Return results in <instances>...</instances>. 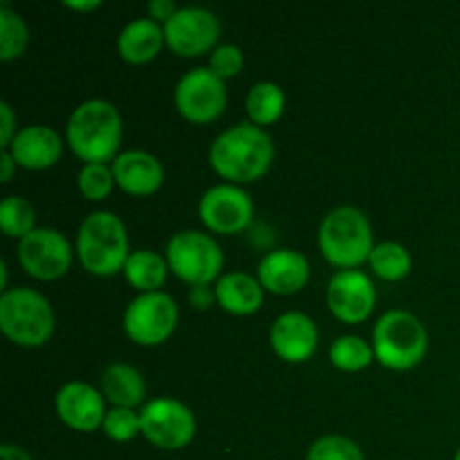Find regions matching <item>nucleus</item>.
Here are the masks:
<instances>
[{"label": "nucleus", "instance_id": "nucleus-24", "mask_svg": "<svg viewBox=\"0 0 460 460\" xmlns=\"http://www.w3.org/2000/svg\"><path fill=\"white\" fill-rule=\"evenodd\" d=\"M245 111L256 126H270L286 111V93L272 81H261L247 93Z\"/></svg>", "mask_w": 460, "mask_h": 460}, {"label": "nucleus", "instance_id": "nucleus-1", "mask_svg": "<svg viewBox=\"0 0 460 460\" xmlns=\"http://www.w3.org/2000/svg\"><path fill=\"white\" fill-rule=\"evenodd\" d=\"M272 160V137L252 124H238L225 130L209 148L211 169L232 184H247L263 178Z\"/></svg>", "mask_w": 460, "mask_h": 460}, {"label": "nucleus", "instance_id": "nucleus-23", "mask_svg": "<svg viewBox=\"0 0 460 460\" xmlns=\"http://www.w3.org/2000/svg\"><path fill=\"white\" fill-rule=\"evenodd\" d=\"M126 281L139 290L142 295L148 292H160V288L164 286L166 274H169V263L166 259H162L157 252L151 250H139L130 252L128 261L124 265Z\"/></svg>", "mask_w": 460, "mask_h": 460}, {"label": "nucleus", "instance_id": "nucleus-22", "mask_svg": "<svg viewBox=\"0 0 460 460\" xmlns=\"http://www.w3.org/2000/svg\"><path fill=\"white\" fill-rule=\"evenodd\" d=\"M102 394L108 402L119 409H133L144 402L146 382L130 364H111L102 376Z\"/></svg>", "mask_w": 460, "mask_h": 460}, {"label": "nucleus", "instance_id": "nucleus-39", "mask_svg": "<svg viewBox=\"0 0 460 460\" xmlns=\"http://www.w3.org/2000/svg\"><path fill=\"white\" fill-rule=\"evenodd\" d=\"M0 274H3V290L7 292V265L0 263Z\"/></svg>", "mask_w": 460, "mask_h": 460}, {"label": "nucleus", "instance_id": "nucleus-25", "mask_svg": "<svg viewBox=\"0 0 460 460\" xmlns=\"http://www.w3.org/2000/svg\"><path fill=\"white\" fill-rule=\"evenodd\" d=\"M27 43H30V31L25 21L7 3H0V61H16L18 57H22Z\"/></svg>", "mask_w": 460, "mask_h": 460}, {"label": "nucleus", "instance_id": "nucleus-38", "mask_svg": "<svg viewBox=\"0 0 460 460\" xmlns=\"http://www.w3.org/2000/svg\"><path fill=\"white\" fill-rule=\"evenodd\" d=\"M63 4L75 12H93V9L102 7V0H66Z\"/></svg>", "mask_w": 460, "mask_h": 460}, {"label": "nucleus", "instance_id": "nucleus-34", "mask_svg": "<svg viewBox=\"0 0 460 460\" xmlns=\"http://www.w3.org/2000/svg\"><path fill=\"white\" fill-rule=\"evenodd\" d=\"M146 9L151 21L164 22V25L175 16V13H178V7H175L173 0H151Z\"/></svg>", "mask_w": 460, "mask_h": 460}, {"label": "nucleus", "instance_id": "nucleus-17", "mask_svg": "<svg viewBox=\"0 0 460 460\" xmlns=\"http://www.w3.org/2000/svg\"><path fill=\"white\" fill-rule=\"evenodd\" d=\"M310 279V263L296 250H274L261 261L259 283L274 295H295Z\"/></svg>", "mask_w": 460, "mask_h": 460}, {"label": "nucleus", "instance_id": "nucleus-37", "mask_svg": "<svg viewBox=\"0 0 460 460\" xmlns=\"http://www.w3.org/2000/svg\"><path fill=\"white\" fill-rule=\"evenodd\" d=\"M0 460H31L25 449L16 447V445H3L0 447Z\"/></svg>", "mask_w": 460, "mask_h": 460}, {"label": "nucleus", "instance_id": "nucleus-10", "mask_svg": "<svg viewBox=\"0 0 460 460\" xmlns=\"http://www.w3.org/2000/svg\"><path fill=\"white\" fill-rule=\"evenodd\" d=\"M142 434L160 449H182L196 436V416L187 404L173 398H157L144 404Z\"/></svg>", "mask_w": 460, "mask_h": 460}, {"label": "nucleus", "instance_id": "nucleus-36", "mask_svg": "<svg viewBox=\"0 0 460 460\" xmlns=\"http://www.w3.org/2000/svg\"><path fill=\"white\" fill-rule=\"evenodd\" d=\"M16 166L18 164H16V160L12 157V153L3 151V155H0V169H3V173H0V182H9Z\"/></svg>", "mask_w": 460, "mask_h": 460}, {"label": "nucleus", "instance_id": "nucleus-9", "mask_svg": "<svg viewBox=\"0 0 460 460\" xmlns=\"http://www.w3.org/2000/svg\"><path fill=\"white\" fill-rule=\"evenodd\" d=\"M173 102L184 119L193 124H209L223 115L227 106V88L209 67H196L178 81Z\"/></svg>", "mask_w": 460, "mask_h": 460}, {"label": "nucleus", "instance_id": "nucleus-28", "mask_svg": "<svg viewBox=\"0 0 460 460\" xmlns=\"http://www.w3.org/2000/svg\"><path fill=\"white\" fill-rule=\"evenodd\" d=\"M36 211L25 198L9 196L0 205V229L9 238H25L34 232Z\"/></svg>", "mask_w": 460, "mask_h": 460}, {"label": "nucleus", "instance_id": "nucleus-32", "mask_svg": "<svg viewBox=\"0 0 460 460\" xmlns=\"http://www.w3.org/2000/svg\"><path fill=\"white\" fill-rule=\"evenodd\" d=\"M243 49L238 45H218L211 52L209 70L214 72L218 79H232L243 70Z\"/></svg>", "mask_w": 460, "mask_h": 460}, {"label": "nucleus", "instance_id": "nucleus-14", "mask_svg": "<svg viewBox=\"0 0 460 460\" xmlns=\"http://www.w3.org/2000/svg\"><path fill=\"white\" fill-rule=\"evenodd\" d=\"M376 286L359 270H340L328 283L326 301L331 313L344 323H359L376 308Z\"/></svg>", "mask_w": 460, "mask_h": 460}, {"label": "nucleus", "instance_id": "nucleus-16", "mask_svg": "<svg viewBox=\"0 0 460 460\" xmlns=\"http://www.w3.org/2000/svg\"><path fill=\"white\" fill-rule=\"evenodd\" d=\"M103 394L85 382H67L57 394V413L70 429L94 431L106 420Z\"/></svg>", "mask_w": 460, "mask_h": 460}, {"label": "nucleus", "instance_id": "nucleus-20", "mask_svg": "<svg viewBox=\"0 0 460 460\" xmlns=\"http://www.w3.org/2000/svg\"><path fill=\"white\" fill-rule=\"evenodd\" d=\"M216 301L225 313L236 317L254 314L263 305V286L245 272H229L216 283Z\"/></svg>", "mask_w": 460, "mask_h": 460}, {"label": "nucleus", "instance_id": "nucleus-40", "mask_svg": "<svg viewBox=\"0 0 460 460\" xmlns=\"http://www.w3.org/2000/svg\"><path fill=\"white\" fill-rule=\"evenodd\" d=\"M454 460H460V449L456 452V456H454Z\"/></svg>", "mask_w": 460, "mask_h": 460}, {"label": "nucleus", "instance_id": "nucleus-4", "mask_svg": "<svg viewBox=\"0 0 460 460\" xmlns=\"http://www.w3.org/2000/svg\"><path fill=\"white\" fill-rule=\"evenodd\" d=\"M429 337L420 319L407 310H389L373 328V353L391 371H409L425 359Z\"/></svg>", "mask_w": 460, "mask_h": 460}, {"label": "nucleus", "instance_id": "nucleus-5", "mask_svg": "<svg viewBox=\"0 0 460 460\" xmlns=\"http://www.w3.org/2000/svg\"><path fill=\"white\" fill-rule=\"evenodd\" d=\"M373 247L368 218L355 207H337L319 227V250L337 268H358L371 259Z\"/></svg>", "mask_w": 460, "mask_h": 460}, {"label": "nucleus", "instance_id": "nucleus-2", "mask_svg": "<svg viewBox=\"0 0 460 460\" xmlns=\"http://www.w3.org/2000/svg\"><path fill=\"white\" fill-rule=\"evenodd\" d=\"M67 144L72 153L85 164H106L115 162L117 148L121 144V117L111 102L88 99L67 119Z\"/></svg>", "mask_w": 460, "mask_h": 460}, {"label": "nucleus", "instance_id": "nucleus-13", "mask_svg": "<svg viewBox=\"0 0 460 460\" xmlns=\"http://www.w3.org/2000/svg\"><path fill=\"white\" fill-rule=\"evenodd\" d=\"M198 211H200L202 223L211 232L229 236V234H238L250 227L254 205H252V198L236 184H218L200 198Z\"/></svg>", "mask_w": 460, "mask_h": 460}, {"label": "nucleus", "instance_id": "nucleus-12", "mask_svg": "<svg viewBox=\"0 0 460 460\" xmlns=\"http://www.w3.org/2000/svg\"><path fill=\"white\" fill-rule=\"evenodd\" d=\"M220 36V22L209 9L205 7H182L164 25V40L180 57H200V54L216 49V40Z\"/></svg>", "mask_w": 460, "mask_h": 460}, {"label": "nucleus", "instance_id": "nucleus-19", "mask_svg": "<svg viewBox=\"0 0 460 460\" xmlns=\"http://www.w3.org/2000/svg\"><path fill=\"white\" fill-rule=\"evenodd\" d=\"M7 151L22 169L43 171L57 164L63 144L57 130L49 126H25L18 130Z\"/></svg>", "mask_w": 460, "mask_h": 460}, {"label": "nucleus", "instance_id": "nucleus-26", "mask_svg": "<svg viewBox=\"0 0 460 460\" xmlns=\"http://www.w3.org/2000/svg\"><path fill=\"white\" fill-rule=\"evenodd\" d=\"M371 270L385 281H400L411 272V254L400 243H382L371 252Z\"/></svg>", "mask_w": 460, "mask_h": 460}, {"label": "nucleus", "instance_id": "nucleus-27", "mask_svg": "<svg viewBox=\"0 0 460 460\" xmlns=\"http://www.w3.org/2000/svg\"><path fill=\"white\" fill-rule=\"evenodd\" d=\"M331 362L332 367L346 373H358L367 368L376 359L373 346H368L362 337L344 335L337 337L331 346Z\"/></svg>", "mask_w": 460, "mask_h": 460}, {"label": "nucleus", "instance_id": "nucleus-33", "mask_svg": "<svg viewBox=\"0 0 460 460\" xmlns=\"http://www.w3.org/2000/svg\"><path fill=\"white\" fill-rule=\"evenodd\" d=\"M0 117H3V126H0V146L9 148V144L16 137V119H13V111L7 102L0 103Z\"/></svg>", "mask_w": 460, "mask_h": 460}, {"label": "nucleus", "instance_id": "nucleus-31", "mask_svg": "<svg viewBox=\"0 0 460 460\" xmlns=\"http://www.w3.org/2000/svg\"><path fill=\"white\" fill-rule=\"evenodd\" d=\"M308 460H364L358 443L344 436H323L310 447Z\"/></svg>", "mask_w": 460, "mask_h": 460}, {"label": "nucleus", "instance_id": "nucleus-6", "mask_svg": "<svg viewBox=\"0 0 460 460\" xmlns=\"http://www.w3.org/2000/svg\"><path fill=\"white\" fill-rule=\"evenodd\" d=\"M54 310L40 292L16 288L0 296V328L18 346L39 349L54 332Z\"/></svg>", "mask_w": 460, "mask_h": 460}, {"label": "nucleus", "instance_id": "nucleus-15", "mask_svg": "<svg viewBox=\"0 0 460 460\" xmlns=\"http://www.w3.org/2000/svg\"><path fill=\"white\" fill-rule=\"evenodd\" d=\"M319 332L313 319L304 313H286L272 323L270 344L274 353L290 364L308 362L317 350Z\"/></svg>", "mask_w": 460, "mask_h": 460}, {"label": "nucleus", "instance_id": "nucleus-3", "mask_svg": "<svg viewBox=\"0 0 460 460\" xmlns=\"http://www.w3.org/2000/svg\"><path fill=\"white\" fill-rule=\"evenodd\" d=\"M76 254L81 265L94 277H112L124 272L128 261V234L119 216L94 211L81 223L76 234Z\"/></svg>", "mask_w": 460, "mask_h": 460}, {"label": "nucleus", "instance_id": "nucleus-30", "mask_svg": "<svg viewBox=\"0 0 460 460\" xmlns=\"http://www.w3.org/2000/svg\"><path fill=\"white\" fill-rule=\"evenodd\" d=\"M115 184L112 169H108L106 164H85L79 173V191L88 200H103V198L111 196Z\"/></svg>", "mask_w": 460, "mask_h": 460}, {"label": "nucleus", "instance_id": "nucleus-29", "mask_svg": "<svg viewBox=\"0 0 460 460\" xmlns=\"http://www.w3.org/2000/svg\"><path fill=\"white\" fill-rule=\"evenodd\" d=\"M102 429L115 443H128L135 436L142 434V418L133 409L115 407L106 413V420H103Z\"/></svg>", "mask_w": 460, "mask_h": 460}, {"label": "nucleus", "instance_id": "nucleus-8", "mask_svg": "<svg viewBox=\"0 0 460 460\" xmlns=\"http://www.w3.org/2000/svg\"><path fill=\"white\" fill-rule=\"evenodd\" d=\"M178 305L166 292H148L130 301L124 313V331L135 344L157 346L173 335Z\"/></svg>", "mask_w": 460, "mask_h": 460}, {"label": "nucleus", "instance_id": "nucleus-35", "mask_svg": "<svg viewBox=\"0 0 460 460\" xmlns=\"http://www.w3.org/2000/svg\"><path fill=\"white\" fill-rule=\"evenodd\" d=\"M189 301L196 310H207L214 305L216 301V290H211L209 286H193L189 290Z\"/></svg>", "mask_w": 460, "mask_h": 460}, {"label": "nucleus", "instance_id": "nucleus-18", "mask_svg": "<svg viewBox=\"0 0 460 460\" xmlns=\"http://www.w3.org/2000/svg\"><path fill=\"white\" fill-rule=\"evenodd\" d=\"M111 169L117 187L130 196H151L164 182V169L160 160L146 151L119 153Z\"/></svg>", "mask_w": 460, "mask_h": 460}, {"label": "nucleus", "instance_id": "nucleus-21", "mask_svg": "<svg viewBox=\"0 0 460 460\" xmlns=\"http://www.w3.org/2000/svg\"><path fill=\"white\" fill-rule=\"evenodd\" d=\"M162 43H166L164 27H160V22L151 21V18H137L121 30L119 39H117V49L124 61L142 66L157 57Z\"/></svg>", "mask_w": 460, "mask_h": 460}, {"label": "nucleus", "instance_id": "nucleus-7", "mask_svg": "<svg viewBox=\"0 0 460 460\" xmlns=\"http://www.w3.org/2000/svg\"><path fill=\"white\" fill-rule=\"evenodd\" d=\"M166 263L178 279L189 286H209L223 270V250L211 236L200 232L175 234L166 245Z\"/></svg>", "mask_w": 460, "mask_h": 460}, {"label": "nucleus", "instance_id": "nucleus-11", "mask_svg": "<svg viewBox=\"0 0 460 460\" xmlns=\"http://www.w3.org/2000/svg\"><path fill=\"white\" fill-rule=\"evenodd\" d=\"M18 261L30 277L54 281L70 270L72 247L57 229H34L18 243Z\"/></svg>", "mask_w": 460, "mask_h": 460}]
</instances>
